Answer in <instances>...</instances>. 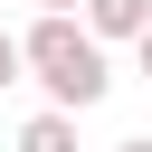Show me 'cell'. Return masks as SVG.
Wrapping results in <instances>:
<instances>
[{
  "label": "cell",
  "mask_w": 152,
  "mask_h": 152,
  "mask_svg": "<svg viewBox=\"0 0 152 152\" xmlns=\"http://www.w3.org/2000/svg\"><path fill=\"white\" fill-rule=\"evenodd\" d=\"M19 66L48 86V114H86V104H104V86H114L104 48L86 38V19H28V38H19Z\"/></svg>",
  "instance_id": "cell-1"
},
{
  "label": "cell",
  "mask_w": 152,
  "mask_h": 152,
  "mask_svg": "<svg viewBox=\"0 0 152 152\" xmlns=\"http://www.w3.org/2000/svg\"><path fill=\"white\" fill-rule=\"evenodd\" d=\"M76 19H86V38H95V48H114V38H133V48H142V28H152V0H86Z\"/></svg>",
  "instance_id": "cell-2"
},
{
  "label": "cell",
  "mask_w": 152,
  "mask_h": 152,
  "mask_svg": "<svg viewBox=\"0 0 152 152\" xmlns=\"http://www.w3.org/2000/svg\"><path fill=\"white\" fill-rule=\"evenodd\" d=\"M19 152H76V114H28L19 124Z\"/></svg>",
  "instance_id": "cell-3"
},
{
  "label": "cell",
  "mask_w": 152,
  "mask_h": 152,
  "mask_svg": "<svg viewBox=\"0 0 152 152\" xmlns=\"http://www.w3.org/2000/svg\"><path fill=\"white\" fill-rule=\"evenodd\" d=\"M0 86H19V38L0 28Z\"/></svg>",
  "instance_id": "cell-4"
},
{
  "label": "cell",
  "mask_w": 152,
  "mask_h": 152,
  "mask_svg": "<svg viewBox=\"0 0 152 152\" xmlns=\"http://www.w3.org/2000/svg\"><path fill=\"white\" fill-rule=\"evenodd\" d=\"M76 10H86V0H38V19H76Z\"/></svg>",
  "instance_id": "cell-5"
},
{
  "label": "cell",
  "mask_w": 152,
  "mask_h": 152,
  "mask_svg": "<svg viewBox=\"0 0 152 152\" xmlns=\"http://www.w3.org/2000/svg\"><path fill=\"white\" fill-rule=\"evenodd\" d=\"M114 152H152V133H133V142H114Z\"/></svg>",
  "instance_id": "cell-6"
},
{
  "label": "cell",
  "mask_w": 152,
  "mask_h": 152,
  "mask_svg": "<svg viewBox=\"0 0 152 152\" xmlns=\"http://www.w3.org/2000/svg\"><path fill=\"white\" fill-rule=\"evenodd\" d=\"M133 57H142V76H152V28H142V48H133Z\"/></svg>",
  "instance_id": "cell-7"
}]
</instances>
